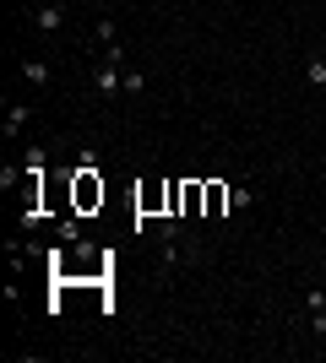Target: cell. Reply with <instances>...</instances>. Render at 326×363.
<instances>
[{"label": "cell", "mask_w": 326, "mask_h": 363, "mask_svg": "<svg viewBox=\"0 0 326 363\" xmlns=\"http://www.w3.org/2000/svg\"><path fill=\"white\" fill-rule=\"evenodd\" d=\"M98 206H104V179H98L93 168H77V174H71V212L87 217V212H98Z\"/></svg>", "instance_id": "obj_1"}, {"label": "cell", "mask_w": 326, "mask_h": 363, "mask_svg": "<svg viewBox=\"0 0 326 363\" xmlns=\"http://www.w3.org/2000/svg\"><path fill=\"white\" fill-rule=\"evenodd\" d=\"M136 206H141V217H169V184L147 179V184L136 190Z\"/></svg>", "instance_id": "obj_2"}, {"label": "cell", "mask_w": 326, "mask_h": 363, "mask_svg": "<svg viewBox=\"0 0 326 363\" xmlns=\"http://www.w3.org/2000/svg\"><path fill=\"white\" fill-rule=\"evenodd\" d=\"M93 87H98V98H120V92H125V71L114 60H104L93 71Z\"/></svg>", "instance_id": "obj_3"}, {"label": "cell", "mask_w": 326, "mask_h": 363, "mask_svg": "<svg viewBox=\"0 0 326 363\" xmlns=\"http://www.w3.org/2000/svg\"><path fill=\"white\" fill-rule=\"evenodd\" d=\"M33 28H38V33H60V28H65V6H60V0L33 6Z\"/></svg>", "instance_id": "obj_4"}, {"label": "cell", "mask_w": 326, "mask_h": 363, "mask_svg": "<svg viewBox=\"0 0 326 363\" xmlns=\"http://www.w3.org/2000/svg\"><path fill=\"white\" fill-rule=\"evenodd\" d=\"M229 212V184L223 179H207V212L202 217H223Z\"/></svg>", "instance_id": "obj_5"}, {"label": "cell", "mask_w": 326, "mask_h": 363, "mask_svg": "<svg viewBox=\"0 0 326 363\" xmlns=\"http://www.w3.org/2000/svg\"><path fill=\"white\" fill-rule=\"evenodd\" d=\"M22 82H28V87H44L49 82V60H22Z\"/></svg>", "instance_id": "obj_6"}, {"label": "cell", "mask_w": 326, "mask_h": 363, "mask_svg": "<svg viewBox=\"0 0 326 363\" xmlns=\"http://www.w3.org/2000/svg\"><path fill=\"white\" fill-rule=\"evenodd\" d=\"M28 114H33L28 104H11V108H6V136H16V130L28 125Z\"/></svg>", "instance_id": "obj_7"}, {"label": "cell", "mask_w": 326, "mask_h": 363, "mask_svg": "<svg viewBox=\"0 0 326 363\" xmlns=\"http://www.w3.org/2000/svg\"><path fill=\"white\" fill-rule=\"evenodd\" d=\"M114 38H120V22H114V16H104V22H98V44H114Z\"/></svg>", "instance_id": "obj_8"}, {"label": "cell", "mask_w": 326, "mask_h": 363, "mask_svg": "<svg viewBox=\"0 0 326 363\" xmlns=\"http://www.w3.org/2000/svg\"><path fill=\"white\" fill-rule=\"evenodd\" d=\"M305 76H310L315 87H326V60H321V55H310V65H305Z\"/></svg>", "instance_id": "obj_9"}, {"label": "cell", "mask_w": 326, "mask_h": 363, "mask_svg": "<svg viewBox=\"0 0 326 363\" xmlns=\"http://www.w3.org/2000/svg\"><path fill=\"white\" fill-rule=\"evenodd\" d=\"M141 87H147V82H141V71H125V92H131V98H141Z\"/></svg>", "instance_id": "obj_10"}]
</instances>
